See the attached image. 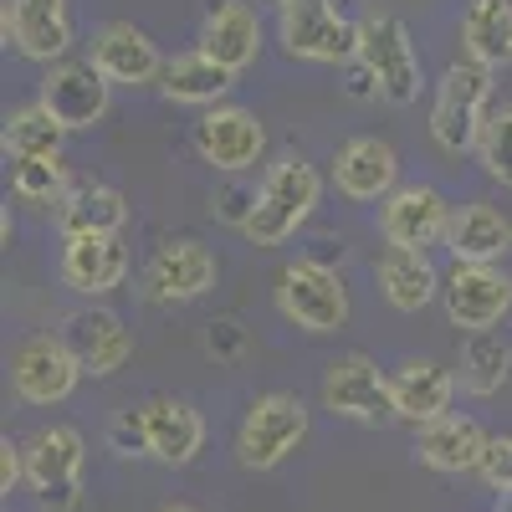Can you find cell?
<instances>
[{
	"label": "cell",
	"mask_w": 512,
	"mask_h": 512,
	"mask_svg": "<svg viewBox=\"0 0 512 512\" xmlns=\"http://www.w3.org/2000/svg\"><path fill=\"white\" fill-rule=\"evenodd\" d=\"M159 512H200V507H190V502H169V507H159Z\"/></svg>",
	"instance_id": "39"
},
{
	"label": "cell",
	"mask_w": 512,
	"mask_h": 512,
	"mask_svg": "<svg viewBox=\"0 0 512 512\" xmlns=\"http://www.w3.org/2000/svg\"><path fill=\"white\" fill-rule=\"evenodd\" d=\"M349 98H379V82L369 77V67H354V82H349Z\"/></svg>",
	"instance_id": "38"
},
{
	"label": "cell",
	"mask_w": 512,
	"mask_h": 512,
	"mask_svg": "<svg viewBox=\"0 0 512 512\" xmlns=\"http://www.w3.org/2000/svg\"><path fill=\"white\" fill-rule=\"evenodd\" d=\"M482 482H487V492H512V436H492L487 441V456H482V472H477Z\"/></svg>",
	"instance_id": "34"
},
{
	"label": "cell",
	"mask_w": 512,
	"mask_h": 512,
	"mask_svg": "<svg viewBox=\"0 0 512 512\" xmlns=\"http://www.w3.org/2000/svg\"><path fill=\"white\" fill-rule=\"evenodd\" d=\"M159 88L169 103H195V108H221V98L236 88V72L216 67L205 52H180L164 62Z\"/></svg>",
	"instance_id": "28"
},
{
	"label": "cell",
	"mask_w": 512,
	"mask_h": 512,
	"mask_svg": "<svg viewBox=\"0 0 512 512\" xmlns=\"http://www.w3.org/2000/svg\"><path fill=\"white\" fill-rule=\"evenodd\" d=\"M195 41H200L195 52H205L216 67L241 77L256 57H262V16H256L246 0H221V6L200 21Z\"/></svg>",
	"instance_id": "20"
},
{
	"label": "cell",
	"mask_w": 512,
	"mask_h": 512,
	"mask_svg": "<svg viewBox=\"0 0 512 512\" xmlns=\"http://www.w3.org/2000/svg\"><path fill=\"white\" fill-rule=\"evenodd\" d=\"M446 246L456 256V267H497L512 251V221L487 200H466L451 216Z\"/></svg>",
	"instance_id": "21"
},
{
	"label": "cell",
	"mask_w": 512,
	"mask_h": 512,
	"mask_svg": "<svg viewBox=\"0 0 512 512\" xmlns=\"http://www.w3.org/2000/svg\"><path fill=\"white\" fill-rule=\"evenodd\" d=\"M0 26H6L11 47L21 57L41 62V67H57L72 52V11H67V0H6Z\"/></svg>",
	"instance_id": "14"
},
{
	"label": "cell",
	"mask_w": 512,
	"mask_h": 512,
	"mask_svg": "<svg viewBox=\"0 0 512 512\" xmlns=\"http://www.w3.org/2000/svg\"><path fill=\"white\" fill-rule=\"evenodd\" d=\"M82 466H88V441L77 425H41L26 441V487L47 512H72L82 502Z\"/></svg>",
	"instance_id": "4"
},
{
	"label": "cell",
	"mask_w": 512,
	"mask_h": 512,
	"mask_svg": "<svg viewBox=\"0 0 512 512\" xmlns=\"http://www.w3.org/2000/svg\"><path fill=\"white\" fill-rule=\"evenodd\" d=\"M144 425H149V456L164 466H190L205 446V415L185 400L169 395L144 400Z\"/></svg>",
	"instance_id": "24"
},
{
	"label": "cell",
	"mask_w": 512,
	"mask_h": 512,
	"mask_svg": "<svg viewBox=\"0 0 512 512\" xmlns=\"http://www.w3.org/2000/svg\"><path fill=\"white\" fill-rule=\"evenodd\" d=\"M374 277H379V292L395 313H420L441 297V272L431 262V251H405V246H384L379 262H374Z\"/></svg>",
	"instance_id": "23"
},
{
	"label": "cell",
	"mask_w": 512,
	"mask_h": 512,
	"mask_svg": "<svg viewBox=\"0 0 512 512\" xmlns=\"http://www.w3.org/2000/svg\"><path fill=\"white\" fill-rule=\"evenodd\" d=\"M303 441H308V405L287 390H272V395H256L251 410L241 415L236 461L246 472H272Z\"/></svg>",
	"instance_id": "3"
},
{
	"label": "cell",
	"mask_w": 512,
	"mask_h": 512,
	"mask_svg": "<svg viewBox=\"0 0 512 512\" xmlns=\"http://www.w3.org/2000/svg\"><path fill=\"white\" fill-rule=\"evenodd\" d=\"M251 205H256V190H236V185L216 190V216H221V221H231L236 231L251 221Z\"/></svg>",
	"instance_id": "36"
},
{
	"label": "cell",
	"mask_w": 512,
	"mask_h": 512,
	"mask_svg": "<svg viewBox=\"0 0 512 512\" xmlns=\"http://www.w3.org/2000/svg\"><path fill=\"white\" fill-rule=\"evenodd\" d=\"M21 482H26V446H16V441L6 436V441H0V492L11 497Z\"/></svg>",
	"instance_id": "37"
},
{
	"label": "cell",
	"mask_w": 512,
	"mask_h": 512,
	"mask_svg": "<svg viewBox=\"0 0 512 512\" xmlns=\"http://www.w3.org/2000/svg\"><path fill=\"white\" fill-rule=\"evenodd\" d=\"M149 297H159V303H195V297H205L210 287H216V256H210V246L180 236V241H164L154 256H149Z\"/></svg>",
	"instance_id": "17"
},
{
	"label": "cell",
	"mask_w": 512,
	"mask_h": 512,
	"mask_svg": "<svg viewBox=\"0 0 512 512\" xmlns=\"http://www.w3.org/2000/svg\"><path fill=\"white\" fill-rule=\"evenodd\" d=\"M451 400H456V374L436 359H405L395 374H390V405H395V420H410L415 431L436 425L451 415Z\"/></svg>",
	"instance_id": "18"
},
{
	"label": "cell",
	"mask_w": 512,
	"mask_h": 512,
	"mask_svg": "<svg viewBox=\"0 0 512 512\" xmlns=\"http://www.w3.org/2000/svg\"><path fill=\"white\" fill-rule=\"evenodd\" d=\"M451 216H456V205H446V195L436 185H400L379 205V236H384V246L431 251L436 241H446Z\"/></svg>",
	"instance_id": "11"
},
{
	"label": "cell",
	"mask_w": 512,
	"mask_h": 512,
	"mask_svg": "<svg viewBox=\"0 0 512 512\" xmlns=\"http://www.w3.org/2000/svg\"><path fill=\"white\" fill-rule=\"evenodd\" d=\"M359 67H369V77L379 82V98L390 108H410L420 98V57L400 16L369 11L359 21Z\"/></svg>",
	"instance_id": "5"
},
{
	"label": "cell",
	"mask_w": 512,
	"mask_h": 512,
	"mask_svg": "<svg viewBox=\"0 0 512 512\" xmlns=\"http://www.w3.org/2000/svg\"><path fill=\"white\" fill-rule=\"evenodd\" d=\"M441 303H446L451 328L492 333L512 308V277L502 267H451V277L441 287Z\"/></svg>",
	"instance_id": "13"
},
{
	"label": "cell",
	"mask_w": 512,
	"mask_h": 512,
	"mask_svg": "<svg viewBox=\"0 0 512 512\" xmlns=\"http://www.w3.org/2000/svg\"><path fill=\"white\" fill-rule=\"evenodd\" d=\"M62 139H67V128L41 108V103H26L6 118V134H0V144H6L11 164L16 159H57L62 154Z\"/></svg>",
	"instance_id": "30"
},
{
	"label": "cell",
	"mask_w": 512,
	"mask_h": 512,
	"mask_svg": "<svg viewBox=\"0 0 512 512\" xmlns=\"http://www.w3.org/2000/svg\"><path fill=\"white\" fill-rule=\"evenodd\" d=\"M108 446L118 456H149V425H144V405L139 410H118L108 420Z\"/></svg>",
	"instance_id": "33"
},
{
	"label": "cell",
	"mask_w": 512,
	"mask_h": 512,
	"mask_svg": "<svg viewBox=\"0 0 512 512\" xmlns=\"http://www.w3.org/2000/svg\"><path fill=\"white\" fill-rule=\"evenodd\" d=\"M82 379V364L62 344V333H31L11 359V384L26 405H62Z\"/></svg>",
	"instance_id": "12"
},
{
	"label": "cell",
	"mask_w": 512,
	"mask_h": 512,
	"mask_svg": "<svg viewBox=\"0 0 512 512\" xmlns=\"http://www.w3.org/2000/svg\"><path fill=\"white\" fill-rule=\"evenodd\" d=\"M128 226V200L123 190L113 185H98V180H82L67 190V200L57 205V231L67 241H82V236H118Z\"/></svg>",
	"instance_id": "26"
},
{
	"label": "cell",
	"mask_w": 512,
	"mask_h": 512,
	"mask_svg": "<svg viewBox=\"0 0 512 512\" xmlns=\"http://www.w3.org/2000/svg\"><path fill=\"white\" fill-rule=\"evenodd\" d=\"M318 200H323L318 169L303 154H282L262 175V185H256V205H251V221L241 226V236L251 246H282L318 210Z\"/></svg>",
	"instance_id": "1"
},
{
	"label": "cell",
	"mask_w": 512,
	"mask_h": 512,
	"mask_svg": "<svg viewBox=\"0 0 512 512\" xmlns=\"http://www.w3.org/2000/svg\"><path fill=\"white\" fill-rule=\"evenodd\" d=\"M262 6H277V11H282V6H287V0H262Z\"/></svg>",
	"instance_id": "41"
},
{
	"label": "cell",
	"mask_w": 512,
	"mask_h": 512,
	"mask_svg": "<svg viewBox=\"0 0 512 512\" xmlns=\"http://www.w3.org/2000/svg\"><path fill=\"white\" fill-rule=\"evenodd\" d=\"M477 159L487 169V180H497L502 190H512V103H497L487 128H482V144Z\"/></svg>",
	"instance_id": "32"
},
{
	"label": "cell",
	"mask_w": 512,
	"mask_h": 512,
	"mask_svg": "<svg viewBox=\"0 0 512 512\" xmlns=\"http://www.w3.org/2000/svg\"><path fill=\"white\" fill-rule=\"evenodd\" d=\"M461 47L487 72L512 67V0H472L461 11Z\"/></svg>",
	"instance_id": "27"
},
{
	"label": "cell",
	"mask_w": 512,
	"mask_h": 512,
	"mask_svg": "<svg viewBox=\"0 0 512 512\" xmlns=\"http://www.w3.org/2000/svg\"><path fill=\"white\" fill-rule=\"evenodd\" d=\"M113 88H144V82L164 77V57L149 41V31H139L134 21H108L93 36V57H88Z\"/></svg>",
	"instance_id": "19"
},
{
	"label": "cell",
	"mask_w": 512,
	"mask_h": 512,
	"mask_svg": "<svg viewBox=\"0 0 512 512\" xmlns=\"http://www.w3.org/2000/svg\"><path fill=\"white\" fill-rule=\"evenodd\" d=\"M512 374V344H507V333H466V344H461V364H456V384L466 395H497L502 384Z\"/></svg>",
	"instance_id": "29"
},
{
	"label": "cell",
	"mask_w": 512,
	"mask_h": 512,
	"mask_svg": "<svg viewBox=\"0 0 512 512\" xmlns=\"http://www.w3.org/2000/svg\"><path fill=\"white\" fill-rule=\"evenodd\" d=\"M492 93H497V82L487 67H477V62L446 67V77L436 82V103H431V139L446 154H472L482 144L492 108H497Z\"/></svg>",
	"instance_id": "2"
},
{
	"label": "cell",
	"mask_w": 512,
	"mask_h": 512,
	"mask_svg": "<svg viewBox=\"0 0 512 512\" xmlns=\"http://www.w3.org/2000/svg\"><path fill=\"white\" fill-rule=\"evenodd\" d=\"M487 431L472 415H446L436 425H425L415 436V461L431 466L441 477H461V472H482V456H487Z\"/></svg>",
	"instance_id": "22"
},
{
	"label": "cell",
	"mask_w": 512,
	"mask_h": 512,
	"mask_svg": "<svg viewBox=\"0 0 512 512\" xmlns=\"http://www.w3.org/2000/svg\"><path fill=\"white\" fill-rule=\"evenodd\" d=\"M190 144H195V154L210 169H221V175H241V169H251L256 159L267 154V128H262V118H256L251 108L221 103V108H210L195 123Z\"/></svg>",
	"instance_id": "8"
},
{
	"label": "cell",
	"mask_w": 512,
	"mask_h": 512,
	"mask_svg": "<svg viewBox=\"0 0 512 512\" xmlns=\"http://www.w3.org/2000/svg\"><path fill=\"white\" fill-rule=\"evenodd\" d=\"M205 349L216 354V359H241V349H246V328L236 323V318H216L205 328Z\"/></svg>",
	"instance_id": "35"
},
{
	"label": "cell",
	"mask_w": 512,
	"mask_h": 512,
	"mask_svg": "<svg viewBox=\"0 0 512 512\" xmlns=\"http://www.w3.org/2000/svg\"><path fill=\"white\" fill-rule=\"evenodd\" d=\"M11 190L21 200H52V205H62L67 200V164H62V154L57 159H16L11 164Z\"/></svg>",
	"instance_id": "31"
},
{
	"label": "cell",
	"mask_w": 512,
	"mask_h": 512,
	"mask_svg": "<svg viewBox=\"0 0 512 512\" xmlns=\"http://www.w3.org/2000/svg\"><path fill=\"white\" fill-rule=\"evenodd\" d=\"M323 405L338 420H354V425L390 420L395 415V405H390V374H384L369 354L333 359L328 374H323Z\"/></svg>",
	"instance_id": "10"
},
{
	"label": "cell",
	"mask_w": 512,
	"mask_h": 512,
	"mask_svg": "<svg viewBox=\"0 0 512 512\" xmlns=\"http://www.w3.org/2000/svg\"><path fill=\"white\" fill-rule=\"evenodd\" d=\"M333 185H338V195H349L359 205H369V200L384 205L400 190V154H395V144H384L374 134H359L349 144H338V154H333Z\"/></svg>",
	"instance_id": "16"
},
{
	"label": "cell",
	"mask_w": 512,
	"mask_h": 512,
	"mask_svg": "<svg viewBox=\"0 0 512 512\" xmlns=\"http://www.w3.org/2000/svg\"><path fill=\"white\" fill-rule=\"evenodd\" d=\"M41 108H47L67 134H77V128H98L108 118V103H113V82L93 67V62H57L47 67V77H41Z\"/></svg>",
	"instance_id": "9"
},
{
	"label": "cell",
	"mask_w": 512,
	"mask_h": 512,
	"mask_svg": "<svg viewBox=\"0 0 512 512\" xmlns=\"http://www.w3.org/2000/svg\"><path fill=\"white\" fill-rule=\"evenodd\" d=\"M57 333L72 349V359L82 364V374H93V379L118 374L128 359H134V333H128L123 318L108 313V308H77V313L62 318Z\"/></svg>",
	"instance_id": "15"
},
{
	"label": "cell",
	"mask_w": 512,
	"mask_h": 512,
	"mask_svg": "<svg viewBox=\"0 0 512 512\" xmlns=\"http://www.w3.org/2000/svg\"><path fill=\"white\" fill-rule=\"evenodd\" d=\"M277 36L297 62H359V21L338 16L333 0H287L277 11Z\"/></svg>",
	"instance_id": "6"
},
{
	"label": "cell",
	"mask_w": 512,
	"mask_h": 512,
	"mask_svg": "<svg viewBox=\"0 0 512 512\" xmlns=\"http://www.w3.org/2000/svg\"><path fill=\"white\" fill-rule=\"evenodd\" d=\"M277 313L303 333H338L349 323V287L333 267L303 256L277 277Z\"/></svg>",
	"instance_id": "7"
},
{
	"label": "cell",
	"mask_w": 512,
	"mask_h": 512,
	"mask_svg": "<svg viewBox=\"0 0 512 512\" xmlns=\"http://www.w3.org/2000/svg\"><path fill=\"white\" fill-rule=\"evenodd\" d=\"M497 512H512V492H502V497H497Z\"/></svg>",
	"instance_id": "40"
},
{
	"label": "cell",
	"mask_w": 512,
	"mask_h": 512,
	"mask_svg": "<svg viewBox=\"0 0 512 512\" xmlns=\"http://www.w3.org/2000/svg\"><path fill=\"white\" fill-rule=\"evenodd\" d=\"M128 246L118 236H82L62 246V282L82 297H103L113 287H123L128 277Z\"/></svg>",
	"instance_id": "25"
}]
</instances>
